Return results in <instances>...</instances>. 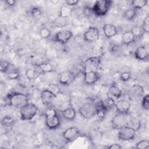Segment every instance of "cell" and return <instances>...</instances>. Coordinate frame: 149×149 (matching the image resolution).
Returning <instances> with one entry per match:
<instances>
[{
	"label": "cell",
	"mask_w": 149,
	"mask_h": 149,
	"mask_svg": "<svg viewBox=\"0 0 149 149\" xmlns=\"http://www.w3.org/2000/svg\"><path fill=\"white\" fill-rule=\"evenodd\" d=\"M7 102L9 105L16 109H20L29 103V95L27 94L13 92L6 96Z\"/></svg>",
	"instance_id": "1"
},
{
	"label": "cell",
	"mask_w": 149,
	"mask_h": 149,
	"mask_svg": "<svg viewBox=\"0 0 149 149\" xmlns=\"http://www.w3.org/2000/svg\"><path fill=\"white\" fill-rule=\"evenodd\" d=\"M45 125L51 130L56 129L60 126L61 120L56 111L53 108H49L45 113Z\"/></svg>",
	"instance_id": "2"
},
{
	"label": "cell",
	"mask_w": 149,
	"mask_h": 149,
	"mask_svg": "<svg viewBox=\"0 0 149 149\" xmlns=\"http://www.w3.org/2000/svg\"><path fill=\"white\" fill-rule=\"evenodd\" d=\"M112 4L111 0L95 1L91 7L93 14L98 17L105 16L108 12Z\"/></svg>",
	"instance_id": "3"
},
{
	"label": "cell",
	"mask_w": 149,
	"mask_h": 149,
	"mask_svg": "<svg viewBox=\"0 0 149 149\" xmlns=\"http://www.w3.org/2000/svg\"><path fill=\"white\" fill-rule=\"evenodd\" d=\"M38 111V107L35 104L29 102L19 109L20 119L23 121L30 120L36 116Z\"/></svg>",
	"instance_id": "4"
},
{
	"label": "cell",
	"mask_w": 149,
	"mask_h": 149,
	"mask_svg": "<svg viewBox=\"0 0 149 149\" xmlns=\"http://www.w3.org/2000/svg\"><path fill=\"white\" fill-rule=\"evenodd\" d=\"M136 130L130 126H125L118 130V137L122 141L133 140L136 134Z\"/></svg>",
	"instance_id": "5"
},
{
	"label": "cell",
	"mask_w": 149,
	"mask_h": 149,
	"mask_svg": "<svg viewBox=\"0 0 149 149\" xmlns=\"http://www.w3.org/2000/svg\"><path fill=\"white\" fill-rule=\"evenodd\" d=\"M101 59L100 56H91L87 58L83 62V72L88 71H97Z\"/></svg>",
	"instance_id": "6"
},
{
	"label": "cell",
	"mask_w": 149,
	"mask_h": 149,
	"mask_svg": "<svg viewBox=\"0 0 149 149\" xmlns=\"http://www.w3.org/2000/svg\"><path fill=\"white\" fill-rule=\"evenodd\" d=\"M81 135L80 130L75 126L65 129L62 133V137L68 143H72L77 140Z\"/></svg>",
	"instance_id": "7"
},
{
	"label": "cell",
	"mask_w": 149,
	"mask_h": 149,
	"mask_svg": "<svg viewBox=\"0 0 149 149\" xmlns=\"http://www.w3.org/2000/svg\"><path fill=\"white\" fill-rule=\"evenodd\" d=\"M99 29L94 26L89 27L83 33V40L88 42L97 41L100 38Z\"/></svg>",
	"instance_id": "8"
},
{
	"label": "cell",
	"mask_w": 149,
	"mask_h": 149,
	"mask_svg": "<svg viewBox=\"0 0 149 149\" xmlns=\"http://www.w3.org/2000/svg\"><path fill=\"white\" fill-rule=\"evenodd\" d=\"M79 112L83 118L91 119L96 114L95 105L90 103L84 104L79 107Z\"/></svg>",
	"instance_id": "9"
},
{
	"label": "cell",
	"mask_w": 149,
	"mask_h": 149,
	"mask_svg": "<svg viewBox=\"0 0 149 149\" xmlns=\"http://www.w3.org/2000/svg\"><path fill=\"white\" fill-rule=\"evenodd\" d=\"M73 37V33L69 30L58 31L54 37V41L62 44H66Z\"/></svg>",
	"instance_id": "10"
},
{
	"label": "cell",
	"mask_w": 149,
	"mask_h": 149,
	"mask_svg": "<svg viewBox=\"0 0 149 149\" xmlns=\"http://www.w3.org/2000/svg\"><path fill=\"white\" fill-rule=\"evenodd\" d=\"M125 114L117 113L111 120L112 128L116 130H119L122 127L126 125L127 120Z\"/></svg>",
	"instance_id": "11"
},
{
	"label": "cell",
	"mask_w": 149,
	"mask_h": 149,
	"mask_svg": "<svg viewBox=\"0 0 149 149\" xmlns=\"http://www.w3.org/2000/svg\"><path fill=\"white\" fill-rule=\"evenodd\" d=\"M57 95L48 88L43 90L40 94V99L42 104L45 106L51 105L56 100Z\"/></svg>",
	"instance_id": "12"
},
{
	"label": "cell",
	"mask_w": 149,
	"mask_h": 149,
	"mask_svg": "<svg viewBox=\"0 0 149 149\" xmlns=\"http://www.w3.org/2000/svg\"><path fill=\"white\" fill-rule=\"evenodd\" d=\"M75 79V74L70 70H66L59 73L58 80V82L63 86H68Z\"/></svg>",
	"instance_id": "13"
},
{
	"label": "cell",
	"mask_w": 149,
	"mask_h": 149,
	"mask_svg": "<svg viewBox=\"0 0 149 149\" xmlns=\"http://www.w3.org/2000/svg\"><path fill=\"white\" fill-rule=\"evenodd\" d=\"M115 107L118 113L127 115L130 109L131 104L129 101L125 99H119L116 101Z\"/></svg>",
	"instance_id": "14"
},
{
	"label": "cell",
	"mask_w": 149,
	"mask_h": 149,
	"mask_svg": "<svg viewBox=\"0 0 149 149\" xmlns=\"http://www.w3.org/2000/svg\"><path fill=\"white\" fill-rule=\"evenodd\" d=\"M83 73L84 74V82L87 85L95 84L100 78V74L98 71H88Z\"/></svg>",
	"instance_id": "15"
},
{
	"label": "cell",
	"mask_w": 149,
	"mask_h": 149,
	"mask_svg": "<svg viewBox=\"0 0 149 149\" xmlns=\"http://www.w3.org/2000/svg\"><path fill=\"white\" fill-rule=\"evenodd\" d=\"M122 95V91L116 84H112L108 88L107 95L108 97L112 98L115 101L120 99Z\"/></svg>",
	"instance_id": "16"
},
{
	"label": "cell",
	"mask_w": 149,
	"mask_h": 149,
	"mask_svg": "<svg viewBox=\"0 0 149 149\" xmlns=\"http://www.w3.org/2000/svg\"><path fill=\"white\" fill-rule=\"evenodd\" d=\"M136 59L140 61H147L148 59V51L144 45H141L137 47L134 53Z\"/></svg>",
	"instance_id": "17"
},
{
	"label": "cell",
	"mask_w": 149,
	"mask_h": 149,
	"mask_svg": "<svg viewBox=\"0 0 149 149\" xmlns=\"http://www.w3.org/2000/svg\"><path fill=\"white\" fill-rule=\"evenodd\" d=\"M102 30L104 34L108 38H111L115 36L118 32L116 26L111 23L104 24L102 27Z\"/></svg>",
	"instance_id": "18"
},
{
	"label": "cell",
	"mask_w": 149,
	"mask_h": 149,
	"mask_svg": "<svg viewBox=\"0 0 149 149\" xmlns=\"http://www.w3.org/2000/svg\"><path fill=\"white\" fill-rule=\"evenodd\" d=\"M36 70L39 74H41L52 72L55 70V68L49 62H42L37 65Z\"/></svg>",
	"instance_id": "19"
},
{
	"label": "cell",
	"mask_w": 149,
	"mask_h": 149,
	"mask_svg": "<svg viewBox=\"0 0 149 149\" xmlns=\"http://www.w3.org/2000/svg\"><path fill=\"white\" fill-rule=\"evenodd\" d=\"M62 115L64 119L69 121L73 120L76 116V109L73 107H68L61 111Z\"/></svg>",
	"instance_id": "20"
},
{
	"label": "cell",
	"mask_w": 149,
	"mask_h": 149,
	"mask_svg": "<svg viewBox=\"0 0 149 149\" xmlns=\"http://www.w3.org/2000/svg\"><path fill=\"white\" fill-rule=\"evenodd\" d=\"M136 40L134 34L130 30L124 32L122 35V42L125 45H129L134 42Z\"/></svg>",
	"instance_id": "21"
},
{
	"label": "cell",
	"mask_w": 149,
	"mask_h": 149,
	"mask_svg": "<svg viewBox=\"0 0 149 149\" xmlns=\"http://www.w3.org/2000/svg\"><path fill=\"white\" fill-rule=\"evenodd\" d=\"M131 92L134 97L137 98L143 97L145 93L143 87L139 84L133 85L131 88Z\"/></svg>",
	"instance_id": "22"
},
{
	"label": "cell",
	"mask_w": 149,
	"mask_h": 149,
	"mask_svg": "<svg viewBox=\"0 0 149 149\" xmlns=\"http://www.w3.org/2000/svg\"><path fill=\"white\" fill-rule=\"evenodd\" d=\"M147 0H133L131 1L132 6L135 10L141 9L144 8L148 3Z\"/></svg>",
	"instance_id": "23"
},
{
	"label": "cell",
	"mask_w": 149,
	"mask_h": 149,
	"mask_svg": "<svg viewBox=\"0 0 149 149\" xmlns=\"http://www.w3.org/2000/svg\"><path fill=\"white\" fill-rule=\"evenodd\" d=\"M71 12H72L71 7L67 5H62V6L60 9L59 16L62 18L68 17L70 15Z\"/></svg>",
	"instance_id": "24"
},
{
	"label": "cell",
	"mask_w": 149,
	"mask_h": 149,
	"mask_svg": "<svg viewBox=\"0 0 149 149\" xmlns=\"http://www.w3.org/2000/svg\"><path fill=\"white\" fill-rule=\"evenodd\" d=\"M101 105L107 110L108 111L109 109L115 106L116 101L110 97H107L105 99L100 102Z\"/></svg>",
	"instance_id": "25"
},
{
	"label": "cell",
	"mask_w": 149,
	"mask_h": 149,
	"mask_svg": "<svg viewBox=\"0 0 149 149\" xmlns=\"http://www.w3.org/2000/svg\"><path fill=\"white\" fill-rule=\"evenodd\" d=\"M15 123V120L10 116L6 115L4 116L1 119V123L3 126L9 127L12 126Z\"/></svg>",
	"instance_id": "26"
},
{
	"label": "cell",
	"mask_w": 149,
	"mask_h": 149,
	"mask_svg": "<svg viewBox=\"0 0 149 149\" xmlns=\"http://www.w3.org/2000/svg\"><path fill=\"white\" fill-rule=\"evenodd\" d=\"M95 112L96 114L100 117V118H104L108 111L101 104V102L97 103L96 105H95Z\"/></svg>",
	"instance_id": "27"
},
{
	"label": "cell",
	"mask_w": 149,
	"mask_h": 149,
	"mask_svg": "<svg viewBox=\"0 0 149 149\" xmlns=\"http://www.w3.org/2000/svg\"><path fill=\"white\" fill-rule=\"evenodd\" d=\"M136 16V10L133 8L127 9L123 15L124 17L127 20H133Z\"/></svg>",
	"instance_id": "28"
},
{
	"label": "cell",
	"mask_w": 149,
	"mask_h": 149,
	"mask_svg": "<svg viewBox=\"0 0 149 149\" xmlns=\"http://www.w3.org/2000/svg\"><path fill=\"white\" fill-rule=\"evenodd\" d=\"M130 31L134 34L136 39L141 38L144 34V32H143L141 26H134V27H132V29L130 30Z\"/></svg>",
	"instance_id": "29"
},
{
	"label": "cell",
	"mask_w": 149,
	"mask_h": 149,
	"mask_svg": "<svg viewBox=\"0 0 149 149\" xmlns=\"http://www.w3.org/2000/svg\"><path fill=\"white\" fill-rule=\"evenodd\" d=\"M39 35L41 38L47 39L51 35V30L47 27H42L39 31Z\"/></svg>",
	"instance_id": "30"
},
{
	"label": "cell",
	"mask_w": 149,
	"mask_h": 149,
	"mask_svg": "<svg viewBox=\"0 0 149 149\" xmlns=\"http://www.w3.org/2000/svg\"><path fill=\"white\" fill-rule=\"evenodd\" d=\"M141 27L144 33H148L149 32V16L148 15H147L144 17Z\"/></svg>",
	"instance_id": "31"
},
{
	"label": "cell",
	"mask_w": 149,
	"mask_h": 149,
	"mask_svg": "<svg viewBox=\"0 0 149 149\" xmlns=\"http://www.w3.org/2000/svg\"><path fill=\"white\" fill-rule=\"evenodd\" d=\"M141 106L144 110L148 111L149 109V95L148 94H144L142 97Z\"/></svg>",
	"instance_id": "32"
},
{
	"label": "cell",
	"mask_w": 149,
	"mask_h": 149,
	"mask_svg": "<svg viewBox=\"0 0 149 149\" xmlns=\"http://www.w3.org/2000/svg\"><path fill=\"white\" fill-rule=\"evenodd\" d=\"M30 13L33 17L35 18H38L42 15V11L39 8L34 6L32 7L30 9Z\"/></svg>",
	"instance_id": "33"
},
{
	"label": "cell",
	"mask_w": 149,
	"mask_h": 149,
	"mask_svg": "<svg viewBox=\"0 0 149 149\" xmlns=\"http://www.w3.org/2000/svg\"><path fill=\"white\" fill-rule=\"evenodd\" d=\"M132 77V74L129 71H125L120 73L119 75V79L122 81H129Z\"/></svg>",
	"instance_id": "34"
},
{
	"label": "cell",
	"mask_w": 149,
	"mask_h": 149,
	"mask_svg": "<svg viewBox=\"0 0 149 149\" xmlns=\"http://www.w3.org/2000/svg\"><path fill=\"white\" fill-rule=\"evenodd\" d=\"M19 72L16 69H13L10 71L8 74V77L10 80H16L19 78Z\"/></svg>",
	"instance_id": "35"
},
{
	"label": "cell",
	"mask_w": 149,
	"mask_h": 149,
	"mask_svg": "<svg viewBox=\"0 0 149 149\" xmlns=\"http://www.w3.org/2000/svg\"><path fill=\"white\" fill-rule=\"evenodd\" d=\"M136 148H148L149 141L147 140H142L139 141L135 146Z\"/></svg>",
	"instance_id": "36"
},
{
	"label": "cell",
	"mask_w": 149,
	"mask_h": 149,
	"mask_svg": "<svg viewBox=\"0 0 149 149\" xmlns=\"http://www.w3.org/2000/svg\"><path fill=\"white\" fill-rule=\"evenodd\" d=\"M10 66V63L7 61H1V65H0V69L2 73H6Z\"/></svg>",
	"instance_id": "37"
},
{
	"label": "cell",
	"mask_w": 149,
	"mask_h": 149,
	"mask_svg": "<svg viewBox=\"0 0 149 149\" xmlns=\"http://www.w3.org/2000/svg\"><path fill=\"white\" fill-rule=\"evenodd\" d=\"M48 89L52 91L55 95H58L61 93V89L56 84H51L49 85Z\"/></svg>",
	"instance_id": "38"
},
{
	"label": "cell",
	"mask_w": 149,
	"mask_h": 149,
	"mask_svg": "<svg viewBox=\"0 0 149 149\" xmlns=\"http://www.w3.org/2000/svg\"><path fill=\"white\" fill-rule=\"evenodd\" d=\"M37 74H39L38 73V72H37V70L36 69L35 70H27L26 73L27 77L29 79H34L37 76Z\"/></svg>",
	"instance_id": "39"
},
{
	"label": "cell",
	"mask_w": 149,
	"mask_h": 149,
	"mask_svg": "<svg viewBox=\"0 0 149 149\" xmlns=\"http://www.w3.org/2000/svg\"><path fill=\"white\" fill-rule=\"evenodd\" d=\"M83 13L87 16H91L92 14H93L91 7H89V6H85L83 8Z\"/></svg>",
	"instance_id": "40"
},
{
	"label": "cell",
	"mask_w": 149,
	"mask_h": 149,
	"mask_svg": "<svg viewBox=\"0 0 149 149\" xmlns=\"http://www.w3.org/2000/svg\"><path fill=\"white\" fill-rule=\"evenodd\" d=\"M79 2L80 1L79 0H67L65 1V3L69 6L72 7L77 5L79 3Z\"/></svg>",
	"instance_id": "41"
},
{
	"label": "cell",
	"mask_w": 149,
	"mask_h": 149,
	"mask_svg": "<svg viewBox=\"0 0 149 149\" xmlns=\"http://www.w3.org/2000/svg\"><path fill=\"white\" fill-rule=\"evenodd\" d=\"M105 148H109V149H120L122 148V146H120L119 144L115 143V144H110L109 146L105 147Z\"/></svg>",
	"instance_id": "42"
},
{
	"label": "cell",
	"mask_w": 149,
	"mask_h": 149,
	"mask_svg": "<svg viewBox=\"0 0 149 149\" xmlns=\"http://www.w3.org/2000/svg\"><path fill=\"white\" fill-rule=\"evenodd\" d=\"M5 3L6 4V5L12 7L13 6L16 5V1H13V0H7L5 1Z\"/></svg>",
	"instance_id": "43"
}]
</instances>
